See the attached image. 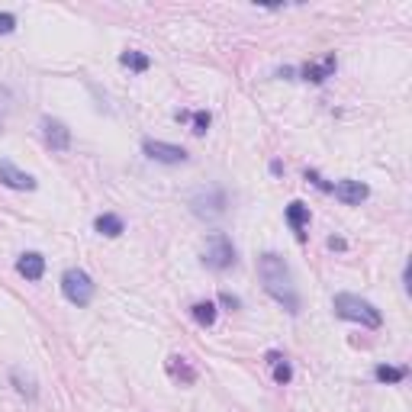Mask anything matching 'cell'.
Listing matches in <instances>:
<instances>
[{
	"mask_svg": "<svg viewBox=\"0 0 412 412\" xmlns=\"http://www.w3.org/2000/svg\"><path fill=\"white\" fill-rule=\"evenodd\" d=\"M258 277H261V287L271 299H277L287 313L297 316L299 313V293L293 287V274H290V264L283 261L277 252H264L258 258Z\"/></svg>",
	"mask_w": 412,
	"mask_h": 412,
	"instance_id": "1",
	"label": "cell"
},
{
	"mask_svg": "<svg viewBox=\"0 0 412 412\" xmlns=\"http://www.w3.org/2000/svg\"><path fill=\"white\" fill-rule=\"evenodd\" d=\"M332 309H335V316L348 319V322H361L364 329H380V325H384L380 309L374 306V303H368V299L354 297V293H335Z\"/></svg>",
	"mask_w": 412,
	"mask_h": 412,
	"instance_id": "2",
	"label": "cell"
},
{
	"mask_svg": "<svg viewBox=\"0 0 412 412\" xmlns=\"http://www.w3.org/2000/svg\"><path fill=\"white\" fill-rule=\"evenodd\" d=\"M62 293L71 306H90V299L97 293V283L90 281V274H84L81 267H68L62 274Z\"/></svg>",
	"mask_w": 412,
	"mask_h": 412,
	"instance_id": "3",
	"label": "cell"
},
{
	"mask_svg": "<svg viewBox=\"0 0 412 412\" xmlns=\"http://www.w3.org/2000/svg\"><path fill=\"white\" fill-rule=\"evenodd\" d=\"M203 264H206L210 271H229V267L236 264V245H232V238H229L226 232H213V236L206 238Z\"/></svg>",
	"mask_w": 412,
	"mask_h": 412,
	"instance_id": "4",
	"label": "cell"
},
{
	"mask_svg": "<svg viewBox=\"0 0 412 412\" xmlns=\"http://www.w3.org/2000/svg\"><path fill=\"white\" fill-rule=\"evenodd\" d=\"M226 206L229 197L222 187H203V190H197L190 197V210L200 220H220V216H226Z\"/></svg>",
	"mask_w": 412,
	"mask_h": 412,
	"instance_id": "5",
	"label": "cell"
},
{
	"mask_svg": "<svg viewBox=\"0 0 412 412\" xmlns=\"http://www.w3.org/2000/svg\"><path fill=\"white\" fill-rule=\"evenodd\" d=\"M142 151H145V158L158 161V165H184L190 158L181 145H171V142H161V139H145L142 142Z\"/></svg>",
	"mask_w": 412,
	"mask_h": 412,
	"instance_id": "6",
	"label": "cell"
},
{
	"mask_svg": "<svg viewBox=\"0 0 412 412\" xmlns=\"http://www.w3.org/2000/svg\"><path fill=\"white\" fill-rule=\"evenodd\" d=\"M42 139L52 151H68L71 149V129L62 123V120H42Z\"/></svg>",
	"mask_w": 412,
	"mask_h": 412,
	"instance_id": "7",
	"label": "cell"
},
{
	"mask_svg": "<svg viewBox=\"0 0 412 412\" xmlns=\"http://www.w3.org/2000/svg\"><path fill=\"white\" fill-rule=\"evenodd\" d=\"M0 184L10 187V190H35V177L26 174V171H19L13 161L0 158Z\"/></svg>",
	"mask_w": 412,
	"mask_h": 412,
	"instance_id": "8",
	"label": "cell"
},
{
	"mask_svg": "<svg viewBox=\"0 0 412 412\" xmlns=\"http://www.w3.org/2000/svg\"><path fill=\"white\" fill-rule=\"evenodd\" d=\"M332 193L345 203V206H361V203L370 197V187L361 184V181H338V184L332 187Z\"/></svg>",
	"mask_w": 412,
	"mask_h": 412,
	"instance_id": "9",
	"label": "cell"
},
{
	"mask_svg": "<svg viewBox=\"0 0 412 412\" xmlns=\"http://www.w3.org/2000/svg\"><path fill=\"white\" fill-rule=\"evenodd\" d=\"M17 274H19V277H26V281H42L45 258L39 252H23L17 258Z\"/></svg>",
	"mask_w": 412,
	"mask_h": 412,
	"instance_id": "10",
	"label": "cell"
},
{
	"mask_svg": "<svg viewBox=\"0 0 412 412\" xmlns=\"http://www.w3.org/2000/svg\"><path fill=\"white\" fill-rule=\"evenodd\" d=\"M283 216H287V226L297 232L299 242H306V232H303V229L309 226V206H306V203H303V200H293V203L287 206V213H283Z\"/></svg>",
	"mask_w": 412,
	"mask_h": 412,
	"instance_id": "11",
	"label": "cell"
},
{
	"mask_svg": "<svg viewBox=\"0 0 412 412\" xmlns=\"http://www.w3.org/2000/svg\"><path fill=\"white\" fill-rule=\"evenodd\" d=\"M335 68H338V62H335V55L329 52L322 58V65H306V68L299 71L303 74V81H313V84H322V81H329L335 74Z\"/></svg>",
	"mask_w": 412,
	"mask_h": 412,
	"instance_id": "12",
	"label": "cell"
},
{
	"mask_svg": "<svg viewBox=\"0 0 412 412\" xmlns=\"http://www.w3.org/2000/svg\"><path fill=\"white\" fill-rule=\"evenodd\" d=\"M94 229L106 238H116V236H123L126 232V222H123V216H116V213H100V216L94 220Z\"/></svg>",
	"mask_w": 412,
	"mask_h": 412,
	"instance_id": "13",
	"label": "cell"
},
{
	"mask_svg": "<svg viewBox=\"0 0 412 412\" xmlns=\"http://www.w3.org/2000/svg\"><path fill=\"white\" fill-rule=\"evenodd\" d=\"M267 364H271L274 380H277L281 386H287L290 380H293V368H290V361L283 358L281 351H267Z\"/></svg>",
	"mask_w": 412,
	"mask_h": 412,
	"instance_id": "14",
	"label": "cell"
},
{
	"mask_svg": "<svg viewBox=\"0 0 412 412\" xmlns=\"http://www.w3.org/2000/svg\"><path fill=\"white\" fill-rule=\"evenodd\" d=\"M190 316H193V322H197V325H206V329H210V325L216 322V303H213V299H200V303H193Z\"/></svg>",
	"mask_w": 412,
	"mask_h": 412,
	"instance_id": "15",
	"label": "cell"
},
{
	"mask_svg": "<svg viewBox=\"0 0 412 412\" xmlns=\"http://www.w3.org/2000/svg\"><path fill=\"white\" fill-rule=\"evenodd\" d=\"M120 65H123V68H129V71H149L151 68V58L145 52H135V49H126L123 55H120Z\"/></svg>",
	"mask_w": 412,
	"mask_h": 412,
	"instance_id": "16",
	"label": "cell"
},
{
	"mask_svg": "<svg viewBox=\"0 0 412 412\" xmlns=\"http://www.w3.org/2000/svg\"><path fill=\"white\" fill-rule=\"evenodd\" d=\"M167 370H171V377L184 380V384H193L197 380V370L187 364V358H181V354H174V358L167 361Z\"/></svg>",
	"mask_w": 412,
	"mask_h": 412,
	"instance_id": "17",
	"label": "cell"
},
{
	"mask_svg": "<svg viewBox=\"0 0 412 412\" xmlns=\"http://www.w3.org/2000/svg\"><path fill=\"white\" fill-rule=\"evenodd\" d=\"M374 377H377L380 384H403V380L409 377V368H390V364H377V368H374Z\"/></svg>",
	"mask_w": 412,
	"mask_h": 412,
	"instance_id": "18",
	"label": "cell"
},
{
	"mask_svg": "<svg viewBox=\"0 0 412 412\" xmlns=\"http://www.w3.org/2000/svg\"><path fill=\"white\" fill-rule=\"evenodd\" d=\"M210 123H213L210 110H197V113H190V132H193V135H206Z\"/></svg>",
	"mask_w": 412,
	"mask_h": 412,
	"instance_id": "19",
	"label": "cell"
},
{
	"mask_svg": "<svg viewBox=\"0 0 412 412\" xmlns=\"http://www.w3.org/2000/svg\"><path fill=\"white\" fill-rule=\"evenodd\" d=\"M13 384H17V390L23 396H35V384H33V380H23V374H19V370H13Z\"/></svg>",
	"mask_w": 412,
	"mask_h": 412,
	"instance_id": "20",
	"label": "cell"
},
{
	"mask_svg": "<svg viewBox=\"0 0 412 412\" xmlns=\"http://www.w3.org/2000/svg\"><path fill=\"white\" fill-rule=\"evenodd\" d=\"M17 29V17L13 13H0V35H10Z\"/></svg>",
	"mask_w": 412,
	"mask_h": 412,
	"instance_id": "21",
	"label": "cell"
},
{
	"mask_svg": "<svg viewBox=\"0 0 412 412\" xmlns=\"http://www.w3.org/2000/svg\"><path fill=\"white\" fill-rule=\"evenodd\" d=\"M10 106H13V97H10L7 88H0V120L10 113Z\"/></svg>",
	"mask_w": 412,
	"mask_h": 412,
	"instance_id": "22",
	"label": "cell"
},
{
	"mask_svg": "<svg viewBox=\"0 0 412 412\" xmlns=\"http://www.w3.org/2000/svg\"><path fill=\"white\" fill-rule=\"evenodd\" d=\"M306 181H313V184H316L319 190H325V193H332V187H335V184H329V181H322L319 171H306Z\"/></svg>",
	"mask_w": 412,
	"mask_h": 412,
	"instance_id": "23",
	"label": "cell"
},
{
	"mask_svg": "<svg viewBox=\"0 0 412 412\" xmlns=\"http://www.w3.org/2000/svg\"><path fill=\"white\" fill-rule=\"evenodd\" d=\"M220 303H222L226 309H238V306H242V299H238V297H232V293H226V290L220 293Z\"/></svg>",
	"mask_w": 412,
	"mask_h": 412,
	"instance_id": "24",
	"label": "cell"
},
{
	"mask_svg": "<svg viewBox=\"0 0 412 412\" xmlns=\"http://www.w3.org/2000/svg\"><path fill=\"white\" fill-rule=\"evenodd\" d=\"M329 248H332V252H345V248H348V242H345V238H338V236H332V238H329Z\"/></svg>",
	"mask_w": 412,
	"mask_h": 412,
	"instance_id": "25",
	"label": "cell"
},
{
	"mask_svg": "<svg viewBox=\"0 0 412 412\" xmlns=\"http://www.w3.org/2000/svg\"><path fill=\"white\" fill-rule=\"evenodd\" d=\"M271 174H283V165H281V161H277V158L271 161Z\"/></svg>",
	"mask_w": 412,
	"mask_h": 412,
	"instance_id": "26",
	"label": "cell"
},
{
	"mask_svg": "<svg viewBox=\"0 0 412 412\" xmlns=\"http://www.w3.org/2000/svg\"><path fill=\"white\" fill-rule=\"evenodd\" d=\"M0 123H3V120H0Z\"/></svg>",
	"mask_w": 412,
	"mask_h": 412,
	"instance_id": "27",
	"label": "cell"
}]
</instances>
